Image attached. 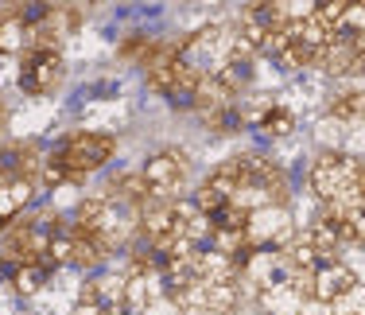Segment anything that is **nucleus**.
I'll return each instance as SVG.
<instances>
[{"label":"nucleus","instance_id":"obj_1","mask_svg":"<svg viewBox=\"0 0 365 315\" xmlns=\"http://www.w3.org/2000/svg\"><path fill=\"white\" fill-rule=\"evenodd\" d=\"M175 55L195 70L198 78H218L230 66L257 59V51L241 39L233 24H210V28H198L195 35H187L182 43H175Z\"/></svg>","mask_w":365,"mask_h":315},{"label":"nucleus","instance_id":"obj_2","mask_svg":"<svg viewBox=\"0 0 365 315\" xmlns=\"http://www.w3.org/2000/svg\"><path fill=\"white\" fill-rule=\"evenodd\" d=\"M311 191L315 199L330 210H342L350 214L354 206L361 203L365 191V164L350 152H338V148H327L315 164H311Z\"/></svg>","mask_w":365,"mask_h":315},{"label":"nucleus","instance_id":"obj_3","mask_svg":"<svg viewBox=\"0 0 365 315\" xmlns=\"http://www.w3.org/2000/svg\"><path fill=\"white\" fill-rule=\"evenodd\" d=\"M71 230L82 234V238H90V241H98L106 253H117L133 241L136 214L125 206H117L113 199H86V203H78V210H74Z\"/></svg>","mask_w":365,"mask_h":315},{"label":"nucleus","instance_id":"obj_4","mask_svg":"<svg viewBox=\"0 0 365 315\" xmlns=\"http://www.w3.org/2000/svg\"><path fill=\"white\" fill-rule=\"evenodd\" d=\"M144 78H148V86H152L163 101L175 105V109H195L202 78L175 55V47H160L155 55H148Z\"/></svg>","mask_w":365,"mask_h":315},{"label":"nucleus","instance_id":"obj_5","mask_svg":"<svg viewBox=\"0 0 365 315\" xmlns=\"http://www.w3.org/2000/svg\"><path fill=\"white\" fill-rule=\"evenodd\" d=\"M113 152H117V140L109 133H93V129H82V133H71L63 140V144L51 152V160L58 164L66 175H71L74 183H82L86 175L101 171L106 164L113 160Z\"/></svg>","mask_w":365,"mask_h":315},{"label":"nucleus","instance_id":"obj_6","mask_svg":"<svg viewBox=\"0 0 365 315\" xmlns=\"http://www.w3.org/2000/svg\"><path fill=\"white\" fill-rule=\"evenodd\" d=\"M140 183L148 199H182L190 187V156L179 148H163L140 168Z\"/></svg>","mask_w":365,"mask_h":315},{"label":"nucleus","instance_id":"obj_7","mask_svg":"<svg viewBox=\"0 0 365 315\" xmlns=\"http://www.w3.org/2000/svg\"><path fill=\"white\" fill-rule=\"evenodd\" d=\"M295 230H299V222H295V214L288 206H257L249 210L245 226H241V241H245V253L249 249H284Z\"/></svg>","mask_w":365,"mask_h":315},{"label":"nucleus","instance_id":"obj_8","mask_svg":"<svg viewBox=\"0 0 365 315\" xmlns=\"http://www.w3.org/2000/svg\"><path fill=\"white\" fill-rule=\"evenodd\" d=\"M66 78V63H63V51L58 47H31L24 51L20 70H16V82L28 98H47L63 86Z\"/></svg>","mask_w":365,"mask_h":315},{"label":"nucleus","instance_id":"obj_9","mask_svg":"<svg viewBox=\"0 0 365 315\" xmlns=\"http://www.w3.org/2000/svg\"><path fill=\"white\" fill-rule=\"evenodd\" d=\"M358 284V276H354V269L346 265L342 257L338 261H323V265L311 273V300H319V304H334L342 292H350V288Z\"/></svg>","mask_w":365,"mask_h":315},{"label":"nucleus","instance_id":"obj_10","mask_svg":"<svg viewBox=\"0 0 365 315\" xmlns=\"http://www.w3.org/2000/svg\"><path fill=\"white\" fill-rule=\"evenodd\" d=\"M125 273H113V269H98L82 280V292L78 300L82 304H93L98 311H109V308H120V296H125Z\"/></svg>","mask_w":365,"mask_h":315},{"label":"nucleus","instance_id":"obj_11","mask_svg":"<svg viewBox=\"0 0 365 315\" xmlns=\"http://www.w3.org/2000/svg\"><path fill=\"white\" fill-rule=\"evenodd\" d=\"M36 199V179L28 175H0V230L24 214Z\"/></svg>","mask_w":365,"mask_h":315},{"label":"nucleus","instance_id":"obj_12","mask_svg":"<svg viewBox=\"0 0 365 315\" xmlns=\"http://www.w3.org/2000/svg\"><path fill=\"white\" fill-rule=\"evenodd\" d=\"M51 273H55V269H51L47 261H28V265L8 269V284H12L16 296H24V300H36L43 288L51 284Z\"/></svg>","mask_w":365,"mask_h":315},{"label":"nucleus","instance_id":"obj_13","mask_svg":"<svg viewBox=\"0 0 365 315\" xmlns=\"http://www.w3.org/2000/svg\"><path fill=\"white\" fill-rule=\"evenodd\" d=\"M24 51H31V35H28L20 8L0 12V55H24Z\"/></svg>","mask_w":365,"mask_h":315},{"label":"nucleus","instance_id":"obj_14","mask_svg":"<svg viewBox=\"0 0 365 315\" xmlns=\"http://www.w3.org/2000/svg\"><path fill=\"white\" fill-rule=\"evenodd\" d=\"M330 117L342 121V125H365V86L334 94L330 98Z\"/></svg>","mask_w":365,"mask_h":315},{"label":"nucleus","instance_id":"obj_15","mask_svg":"<svg viewBox=\"0 0 365 315\" xmlns=\"http://www.w3.org/2000/svg\"><path fill=\"white\" fill-rule=\"evenodd\" d=\"M330 315H365V288L354 284L350 292H342L330 304Z\"/></svg>","mask_w":365,"mask_h":315},{"label":"nucleus","instance_id":"obj_16","mask_svg":"<svg viewBox=\"0 0 365 315\" xmlns=\"http://www.w3.org/2000/svg\"><path fill=\"white\" fill-rule=\"evenodd\" d=\"M66 315H101V311L93 308V304H82V300H78V304H74V308L66 311Z\"/></svg>","mask_w":365,"mask_h":315},{"label":"nucleus","instance_id":"obj_17","mask_svg":"<svg viewBox=\"0 0 365 315\" xmlns=\"http://www.w3.org/2000/svg\"><path fill=\"white\" fill-rule=\"evenodd\" d=\"M101 315H125V311H120V308H109V311H101Z\"/></svg>","mask_w":365,"mask_h":315},{"label":"nucleus","instance_id":"obj_18","mask_svg":"<svg viewBox=\"0 0 365 315\" xmlns=\"http://www.w3.org/2000/svg\"><path fill=\"white\" fill-rule=\"evenodd\" d=\"M0 133H4V105H0Z\"/></svg>","mask_w":365,"mask_h":315}]
</instances>
